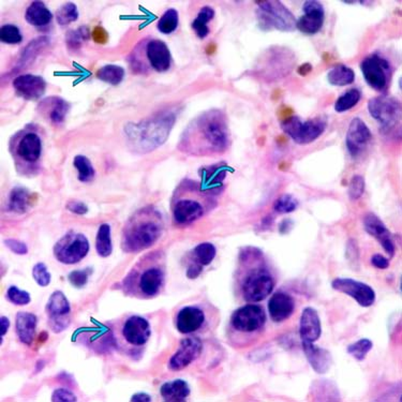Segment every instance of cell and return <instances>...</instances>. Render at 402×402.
<instances>
[{"instance_id":"1","label":"cell","mask_w":402,"mask_h":402,"mask_svg":"<svg viewBox=\"0 0 402 402\" xmlns=\"http://www.w3.org/2000/svg\"><path fill=\"white\" fill-rule=\"evenodd\" d=\"M230 144L227 116L212 110L194 118L182 132L178 150L192 156H214L228 150Z\"/></svg>"},{"instance_id":"2","label":"cell","mask_w":402,"mask_h":402,"mask_svg":"<svg viewBox=\"0 0 402 402\" xmlns=\"http://www.w3.org/2000/svg\"><path fill=\"white\" fill-rule=\"evenodd\" d=\"M164 231V221L158 209L152 206L138 209L122 229V249L136 253L156 244Z\"/></svg>"},{"instance_id":"3","label":"cell","mask_w":402,"mask_h":402,"mask_svg":"<svg viewBox=\"0 0 402 402\" xmlns=\"http://www.w3.org/2000/svg\"><path fill=\"white\" fill-rule=\"evenodd\" d=\"M176 117L174 112L166 110L142 122L126 124L124 131L129 148L138 154L154 152L168 140Z\"/></svg>"},{"instance_id":"4","label":"cell","mask_w":402,"mask_h":402,"mask_svg":"<svg viewBox=\"0 0 402 402\" xmlns=\"http://www.w3.org/2000/svg\"><path fill=\"white\" fill-rule=\"evenodd\" d=\"M155 254L141 259L124 280L127 294L140 299H152L160 294L166 281L164 269L157 264Z\"/></svg>"},{"instance_id":"5","label":"cell","mask_w":402,"mask_h":402,"mask_svg":"<svg viewBox=\"0 0 402 402\" xmlns=\"http://www.w3.org/2000/svg\"><path fill=\"white\" fill-rule=\"evenodd\" d=\"M172 64V55L168 45L158 39L148 41L136 46L130 55V66L136 73H148L150 70L154 71H168Z\"/></svg>"},{"instance_id":"6","label":"cell","mask_w":402,"mask_h":402,"mask_svg":"<svg viewBox=\"0 0 402 402\" xmlns=\"http://www.w3.org/2000/svg\"><path fill=\"white\" fill-rule=\"evenodd\" d=\"M257 21L264 30L277 29L293 31L296 29V19L282 3L271 0L257 3Z\"/></svg>"},{"instance_id":"7","label":"cell","mask_w":402,"mask_h":402,"mask_svg":"<svg viewBox=\"0 0 402 402\" xmlns=\"http://www.w3.org/2000/svg\"><path fill=\"white\" fill-rule=\"evenodd\" d=\"M11 144L12 155L17 168H30L37 166L41 158L42 141L39 134L34 131H22L14 136Z\"/></svg>"},{"instance_id":"8","label":"cell","mask_w":402,"mask_h":402,"mask_svg":"<svg viewBox=\"0 0 402 402\" xmlns=\"http://www.w3.org/2000/svg\"><path fill=\"white\" fill-rule=\"evenodd\" d=\"M326 127L327 120L323 116L305 122L297 116H292L281 124L283 132L299 145H308L315 142L324 134Z\"/></svg>"},{"instance_id":"9","label":"cell","mask_w":402,"mask_h":402,"mask_svg":"<svg viewBox=\"0 0 402 402\" xmlns=\"http://www.w3.org/2000/svg\"><path fill=\"white\" fill-rule=\"evenodd\" d=\"M89 252V241L85 235L70 231L54 246V257L58 262L73 265L80 262Z\"/></svg>"},{"instance_id":"10","label":"cell","mask_w":402,"mask_h":402,"mask_svg":"<svg viewBox=\"0 0 402 402\" xmlns=\"http://www.w3.org/2000/svg\"><path fill=\"white\" fill-rule=\"evenodd\" d=\"M275 282L267 269L263 267L250 269L241 281V294L248 303L264 301L273 292Z\"/></svg>"},{"instance_id":"11","label":"cell","mask_w":402,"mask_h":402,"mask_svg":"<svg viewBox=\"0 0 402 402\" xmlns=\"http://www.w3.org/2000/svg\"><path fill=\"white\" fill-rule=\"evenodd\" d=\"M368 110L384 132L391 131L401 118V104L393 96H381L370 99Z\"/></svg>"},{"instance_id":"12","label":"cell","mask_w":402,"mask_h":402,"mask_svg":"<svg viewBox=\"0 0 402 402\" xmlns=\"http://www.w3.org/2000/svg\"><path fill=\"white\" fill-rule=\"evenodd\" d=\"M294 54L289 48H269L262 56V78L275 80L289 74L294 67Z\"/></svg>"},{"instance_id":"13","label":"cell","mask_w":402,"mask_h":402,"mask_svg":"<svg viewBox=\"0 0 402 402\" xmlns=\"http://www.w3.org/2000/svg\"><path fill=\"white\" fill-rule=\"evenodd\" d=\"M361 69L370 87L377 92L386 90L391 80L392 68L385 58L378 54H371L361 62Z\"/></svg>"},{"instance_id":"14","label":"cell","mask_w":402,"mask_h":402,"mask_svg":"<svg viewBox=\"0 0 402 402\" xmlns=\"http://www.w3.org/2000/svg\"><path fill=\"white\" fill-rule=\"evenodd\" d=\"M266 323V313L261 306L246 305L234 311L231 327L239 333H252L260 331Z\"/></svg>"},{"instance_id":"15","label":"cell","mask_w":402,"mask_h":402,"mask_svg":"<svg viewBox=\"0 0 402 402\" xmlns=\"http://www.w3.org/2000/svg\"><path fill=\"white\" fill-rule=\"evenodd\" d=\"M48 326L54 333H59L70 324L71 307L67 297L60 291H55L46 303Z\"/></svg>"},{"instance_id":"16","label":"cell","mask_w":402,"mask_h":402,"mask_svg":"<svg viewBox=\"0 0 402 402\" xmlns=\"http://www.w3.org/2000/svg\"><path fill=\"white\" fill-rule=\"evenodd\" d=\"M202 196H177L176 200L173 202L172 208L174 222L178 225H188L202 218L207 212V202H202Z\"/></svg>"},{"instance_id":"17","label":"cell","mask_w":402,"mask_h":402,"mask_svg":"<svg viewBox=\"0 0 402 402\" xmlns=\"http://www.w3.org/2000/svg\"><path fill=\"white\" fill-rule=\"evenodd\" d=\"M331 287L335 291L352 297L364 308L371 307L375 303V289L366 283L351 278H336L331 282Z\"/></svg>"},{"instance_id":"18","label":"cell","mask_w":402,"mask_h":402,"mask_svg":"<svg viewBox=\"0 0 402 402\" xmlns=\"http://www.w3.org/2000/svg\"><path fill=\"white\" fill-rule=\"evenodd\" d=\"M152 335L150 322L140 315H131L124 321L120 329V337L127 345L144 347Z\"/></svg>"},{"instance_id":"19","label":"cell","mask_w":402,"mask_h":402,"mask_svg":"<svg viewBox=\"0 0 402 402\" xmlns=\"http://www.w3.org/2000/svg\"><path fill=\"white\" fill-rule=\"evenodd\" d=\"M371 140H373V134L366 122L361 118H354L350 122L347 138H345V144H347L350 156L352 158H359L367 150Z\"/></svg>"},{"instance_id":"20","label":"cell","mask_w":402,"mask_h":402,"mask_svg":"<svg viewBox=\"0 0 402 402\" xmlns=\"http://www.w3.org/2000/svg\"><path fill=\"white\" fill-rule=\"evenodd\" d=\"M203 351L202 341L198 337H188L180 341L178 350L168 361V369L180 371L200 357Z\"/></svg>"},{"instance_id":"21","label":"cell","mask_w":402,"mask_h":402,"mask_svg":"<svg viewBox=\"0 0 402 402\" xmlns=\"http://www.w3.org/2000/svg\"><path fill=\"white\" fill-rule=\"evenodd\" d=\"M303 15L297 21L296 28L307 35H315L324 24L323 5L315 0H308L303 6Z\"/></svg>"},{"instance_id":"22","label":"cell","mask_w":402,"mask_h":402,"mask_svg":"<svg viewBox=\"0 0 402 402\" xmlns=\"http://www.w3.org/2000/svg\"><path fill=\"white\" fill-rule=\"evenodd\" d=\"M364 227L366 232L371 236L375 237L380 245L383 247L384 250L389 257H393L395 254V245L392 238L391 232L386 228L383 221L375 214H367L364 217Z\"/></svg>"},{"instance_id":"23","label":"cell","mask_w":402,"mask_h":402,"mask_svg":"<svg viewBox=\"0 0 402 402\" xmlns=\"http://www.w3.org/2000/svg\"><path fill=\"white\" fill-rule=\"evenodd\" d=\"M205 321H206V317L203 309L196 306H186L177 313L175 324H176L177 331L180 333L189 335L202 329Z\"/></svg>"},{"instance_id":"24","label":"cell","mask_w":402,"mask_h":402,"mask_svg":"<svg viewBox=\"0 0 402 402\" xmlns=\"http://www.w3.org/2000/svg\"><path fill=\"white\" fill-rule=\"evenodd\" d=\"M13 87L24 99L38 100L45 92L46 82L41 76L23 74L14 78Z\"/></svg>"},{"instance_id":"25","label":"cell","mask_w":402,"mask_h":402,"mask_svg":"<svg viewBox=\"0 0 402 402\" xmlns=\"http://www.w3.org/2000/svg\"><path fill=\"white\" fill-rule=\"evenodd\" d=\"M321 333V320L317 311L311 307L303 309L299 326L301 343H315L319 340Z\"/></svg>"},{"instance_id":"26","label":"cell","mask_w":402,"mask_h":402,"mask_svg":"<svg viewBox=\"0 0 402 402\" xmlns=\"http://www.w3.org/2000/svg\"><path fill=\"white\" fill-rule=\"evenodd\" d=\"M295 310V301L291 295L285 292H277L268 301V311L271 319L276 323H281L289 319Z\"/></svg>"},{"instance_id":"27","label":"cell","mask_w":402,"mask_h":402,"mask_svg":"<svg viewBox=\"0 0 402 402\" xmlns=\"http://www.w3.org/2000/svg\"><path fill=\"white\" fill-rule=\"evenodd\" d=\"M39 113L53 124L64 122L69 110V103L60 96H50L39 104Z\"/></svg>"},{"instance_id":"28","label":"cell","mask_w":402,"mask_h":402,"mask_svg":"<svg viewBox=\"0 0 402 402\" xmlns=\"http://www.w3.org/2000/svg\"><path fill=\"white\" fill-rule=\"evenodd\" d=\"M303 353L313 369L319 375H324L331 369V355L327 350L317 347L315 343H303Z\"/></svg>"},{"instance_id":"29","label":"cell","mask_w":402,"mask_h":402,"mask_svg":"<svg viewBox=\"0 0 402 402\" xmlns=\"http://www.w3.org/2000/svg\"><path fill=\"white\" fill-rule=\"evenodd\" d=\"M38 319L34 313H17L15 317L16 335L19 337L20 341L24 345H30L34 343L35 338L36 327H37Z\"/></svg>"},{"instance_id":"30","label":"cell","mask_w":402,"mask_h":402,"mask_svg":"<svg viewBox=\"0 0 402 402\" xmlns=\"http://www.w3.org/2000/svg\"><path fill=\"white\" fill-rule=\"evenodd\" d=\"M160 394L164 401L182 402L186 401L190 395V387L184 380L177 379L166 382L161 386Z\"/></svg>"},{"instance_id":"31","label":"cell","mask_w":402,"mask_h":402,"mask_svg":"<svg viewBox=\"0 0 402 402\" xmlns=\"http://www.w3.org/2000/svg\"><path fill=\"white\" fill-rule=\"evenodd\" d=\"M25 20L30 25L44 27L51 23L53 14L42 1H34L26 10Z\"/></svg>"},{"instance_id":"32","label":"cell","mask_w":402,"mask_h":402,"mask_svg":"<svg viewBox=\"0 0 402 402\" xmlns=\"http://www.w3.org/2000/svg\"><path fill=\"white\" fill-rule=\"evenodd\" d=\"M30 192L23 187H15L10 192L8 209L16 214H24L30 206Z\"/></svg>"},{"instance_id":"33","label":"cell","mask_w":402,"mask_h":402,"mask_svg":"<svg viewBox=\"0 0 402 402\" xmlns=\"http://www.w3.org/2000/svg\"><path fill=\"white\" fill-rule=\"evenodd\" d=\"M355 73L345 64H337L327 74V80L333 86H347L353 83Z\"/></svg>"},{"instance_id":"34","label":"cell","mask_w":402,"mask_h":402,"mask_svg":"<svg viewBox=\"0 0 402 402\" xmlns=\"http://www.w3.org/2000/svg\"><path fill=\"white\" fill-rule=\"evenodd\" d=\"M215 10L213 8L203 7L199 12L198 16L192 22V29L196 32L200 39H205L208 36V23L214 19Z\"/></svg>"},{"instance_id":"35","label":"cell","mask_w":402,"mask_h":402,"mask_svg":"<svg viewBox=\"0 0 402 402\" xmlns=\"http://www.w3.org/2000/svg\"><path fill=\"white\" fill-rule=\"evenodd\" d=\"M96 250L98 255L101 257H108L112 254V237H110V227L108 223L100 225L99 230L96 233Z\"/></svg>"},{"instance_id":"36","label":"cell","mask_w":402,"mask_h":402,"mask_svg":"<svg viewBox=\"0 0 402 402\" xmlns=\"http://www.w3.org/2000/svg\"><path fill=\"white\" fill-rule=\"evenodd\" d=\"M96 78L104 83L118 85L124 78V69L117 64H106L96 72Z\"/></svg>"},{"instance_id":"37","label":"cell","mask_w":402,"mask_h":402,"mask_svg":"<svg viewBox=\"0 0 402 402\" xmlns=\"http://www.w3.org/2000/svg\"><path fill=\"white\" fill-rule=\"evenodd\" d=\"M361 98V90L357 88H352L345 94H341L335 102V110L337 113H345L351 110L359 103Z\"/></svg>"},{"instance_id":"38","label":"cell","mask_w":402,"mask_h":402,"mask_svg":"<svg viewBox=\"0 0 402 402\" xmlns=\"http://www.w3.org/2000/svg\"><path fill=\"white\" fill-rule=\"evenodd\" d=\"M73 166L78 170V178L80 182H90L96 176V172H94L92 161L87 157L82 156V155L76 156L73 160Z\"/></svg>"},{"instance_id":"39","label":"cell","mask_w":402,"mask_h":402,"mask_svg":"<svg viewBox=\"0 0 402 402\" xmlns=\"http://www.w3.org/2000/svg\"><path fill=\"white\" fill-rule=\"evenodd\" d=\"M216 253V247L210 243H202L192 251L194 262L199 263L202 266H207V265L210 264L214 261Z\"/></svg>"},{"instance_id":"40","label":"cell","mask_w":402,"mask_h":402,"mask_svg":"<svg viewBox=\"0 0 402 402\" xmlns=\"http://www.w3.org/2000/svg\"><path fill=\"white\" fill-rule=\"evenodd\" d=\"M178 23H180L178 12L175 9H168V11L164 12V15L161 16L157 24V28L161 34L170 35L177 29Z\"/></svg>"},{"instance_id":"41","label":"cell","mask_w":402,"mask_h":402,"mask_svg":"<svg viewBox=\"0 0 402 402\" xmlns=\"http://www.w3.org/2000/svg\"><path fill=\"white\" fill-rule=\"evenodd\" d=\"M373 341L369 340L367 338H363L357 343H352L347 347V353L359 361H363L367 357V354L373 350Z\"/></svg>"},{"instance_id":"42","label":"cell","mask_w":402,"mask_h":402,"mask_svg":"<svg viewBox=\"0 0 402 402\" xmlns=\"http://www.w3.org/2000/svg\"><path fill=\"white\" fill-rule=\"evenodd\" d=\"M78 17V7L73 3H64L56 12V21L62 26L69 25L72 22H76Z\"/></svg>"},{"instance_id":"43","label":"cell","mask_w":402,"mask_h":402,"mask_svg":"<svg viewBox=\"0 0 402 402\" xmlns=\"http://www.w3.org/2000/svg\"><path fill=\"white\" fill-rule=\"evenodd\" d=\"M0 40L6 44H19L23 40V36H22L19 27L8 24V25H3V27L0 28Z\"/></svg>"},{"instance_id":"44","label":"cell","mask_w":402,"mask_h":402,"mask_svg":"<svg viewBox=\"0 0 402 402\" xmlns=\"http://www.w3.org/2000/svg\"><path fill=\"white\" fill-rule=\"evenodd\" d=\"M297 206H299V202L294 196H291V194H283L282 196L277 199L276 202L273 204V209L278 214H289V213L294 212Z\"/></svg>"},{"instance_id":"45","label":"cell","mask_w":402,"mask_h":402,"mask_svg":"<svg viewBox=\"0 0 402 402\" xmlns=\"http://www.w3.org/2000/svg\"><path fill=\"white\" fill-rule=\"evenodd\" d=\"M8 301L16 306H26L31 301L30 294L15 285H11L6 293Z\"/></svg>"},{"instance_id":"46","label":"cell","mask_w":402,"mask_h":402,"mask_svg":"<svg viewBox=\"0 0 402 402\" xmlns=\"http://www.w3.org/2000/svg\"><path fill=\"white\" fill-rule=\"evenodd\" d=\"M366 182L361 175H354L349 185L350 200L357 201L361 198L365 192Z\"/></svg>"},{"instance_id":"47","label":"cell","mask_w":402,"mask_h":402,"mask_svg":"<svg viewBox=\"0 0 402 402\" xmlns=\"http://www.w3.org/2000/svg\"><path fill=\"white\" fill-rule=\"evenodd\" d=\"M32 277L40 287H48L51 283V273L44 263H38L34 266Z\"/></svg>"},{"instance_id":"48","label":"cell","mask_w":402,"mask_h":402,"mask_svg":"<svg viewBox=\"0 0 402 402\" xmlns=\"http://www.w3.org/2000/svg\"><path fill=\"white\" fill-rule=\"evenodd\" d=\"M90 273H92V269L90 268L83 269V271L82 269H76V271H71L69 273L68 280H69L72 287H76V289H82V287L87 285Z\"/></svg>"},{"instance_id":"49","label":"cell","mask_w":402,"mask_h":402,"mask_svg":"<svg viewBox=\"0 0 402 402\" xmlns=\"http://www.w3.org/2000/svg\"><path fill=\"white\" fill-rule=\"evenodd\" d=\"M88 31L85 27H80L76 30H71L67 34V44L70 48H80L85 40H87Z\"/></svg>"},{"instance_id":"50","label":"cell","mask_w":402,"mask_h":402,"mask_svg":"<svg viewBox=\"0 0 402 402\" xmlns=\"http://www.w3.org/2000/svg\"><path fill=\"white\" fill-rule=\"evenodd\" d=\"M5 246L9 249L12 252L15 253L17 255H25L28 253V248L24 243L17 241V239H5L3 241Z\"/></svg>"},{"instance_id":"51","label":"cell","mask_w":402,"mask_h":402,"mask_svg":"<svg viewBox=\"0 0 402 402\" xmlns=\"http://www.w3.org/2000/svg\"><path fill=\"white\" fill-rule=\"evenodd\" d=\"M76 395L69 389H58L52 394V401L53 402H73L76 401Z\"/></svg>"},{"instance_id":"52","label":"cell","mask_w":402,"mask_h":402,"mask_svg":"<svg viewBox=\"0 0 402 402\" xmlns=\"http://www.w3.org/2000/svg\"><path fill=\"white\" fill-rule=\"evenodd\" d=\"M67 209L76 215H85L89 210L87 205L85 203L80 202V201H71V202L68 203Z\"/></svg>"},{"instance_id":"53","label":"cell","mask_w":402,"mask_h":402,"mask_svg":"<svg viewBox=\"0 0 402 402\" xmlns=\"http://www.w3.org/2000/svg\"><path fill=\"white\" fill-rule=\"evenodd\" d=\"M371 264L378 269H387L389 267V261L383 255L377 253L371 257Z\"/></svg>"},{"instance_id":"54","label":"cell","mask_w":402,"mask_h":402,"mask_svg":"<svg viewBox=\"0 0 402 402\" xmlns=\"http://www.w3.org/2000/svg\"><path fill=\"white\" fill-rule=\"evenodd\" d=\"M202 265L193 261V263H191V264L189 265L188 268H187L186 275L189 279H196L200 276L201 273H202Z\"/></svg>"},{"instance_id":"55","label":"cell","mask_w":402,"mask_h":402,"mask_svg":"<svg viewBox=\"0 0 402 402\" xmlns=\"http://www.w3.org/2000/svg\"><path fill=\"white\" fill-rule=\"evenodd\" d=\"M10 327V321L7 317H0V338H1V343H3V337L8 333V329Z\"/></svg>"},{"instance_id":"56","label":"cell","mask_w":402,"mask_h":402,"mask_svg":"<svg viewBox=\"0 0 402 402\" xmlns=\"http://www.w3.org/2000/svg\"><path fill=\"white\" fill-rule=\"evenodd\" d=\"M131 401L134 402H150L152 401V397L148 394L138 393L132 396Z\"/></svg>"}]
</instances>
